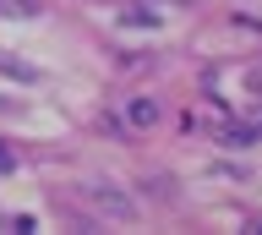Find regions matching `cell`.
I'll list each match as a JSON object with an SVG mask.
<instances>
[{
  "label": "cell",
  "mask_w": 262,
  "mask_h": 235,
  "mask_svg": "<svg viewBox=\"0 0 262 235\" xmlns=\"http://www.w3.org/2000/svg\"><path fill=\"white\" fill-rule=\"evenodd\" d=\"M6 169H16V148L11 142H0V175H6Z\"/></svg>",
  "instance_id": "52a82bcc"
},
{
  "label": "cell",
  "mask_w": 262,
  "mask_h": 235,
  "mask_svg": "<svg viewBox=\"0 0 262 235\" xmlns=\"http://www.w3.org/2000/svg\"><path fill=\"white\" fill-rule=\"evenodd\" d=\"M219 137H224L229 148H251V142H262V126H251V120H229Z\"/></svg>",
  "instance_id": "7a4b0ae2"
},
{
  "label": "cell",
  "mask_w": 262,
  "mask_h": 235,
  "mask_svg": "<svg viewBox=\"0 0 262 235\" xmlns=\"http://www.w3.org/2000/svg\"><path fill=\"white\" fill-rule=\"evenodd\" d=\"M126 120L142 132V126H153V120H159V104L147 99V93H137V99H126Z\"/></svg>",
  "instance_id": "3957f363"
},
{
  "label": "cell",
  "mask_w": 262,
  "mask_h": 235,
  "mask_svg": "<svg viewBox=\"0 0 262 235\" xmlns=\"http://www.w3.org/2000/svg\"><path fill=\"white\" fill-rule=\"evenodd\" d=\"M38 0H0V17H33Z\"/></svg>",
  "instance_id": "5b68a950"
},
{
  "label": "cell",
  "mask_w": 262,
  "mask_h": 235,
  "mask_svg": "<svg viewBox=\"0 0 262 235\" xmlns=\"http://www.w3.org/2000/svg\"><path fill=\"white\" fill-rule=\"evenodd\" d=\"M88 202H93L98 213H110V219H137V197H126L115 181H93L88 186Z\"/></svg>",
  "instance_id": "6da1fadb"
},
{
  "label": "cell",
  "mask_w": 262,
  "mask_h": 235,
  "mask_svg": "<svg viewBox=\"0 0 262 235\" xmlns=\"http://www.w3.org/2000/svg\"><path fill=\"white\" fill-rule=\"evenodd\" d=\"M126 22H131V28H142V22L153 28V22H159V11H142V6H131V11H126Z\"/></svg>",
  "instance_id": "8992f818"
},
{
  "label": "cell",
  "mask_w": 262,
  "mask_h": 235,
  "mask_svg": "<svg viewBox=\"0 0 262 235\" xmlns=\"http://www.w3.org/2000/svg\"><path fill=\"white\" fill-rule=\"evenodd\" d=\"M0 71H6V77H16V82H38V71L22 66V60H11V55H0Z\"/></svg>",
  "instance_id": "277c9868"
}]
</instances>
